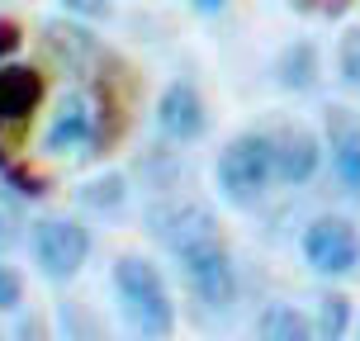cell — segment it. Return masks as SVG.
Listing matches in <instances>:
<instances>
[{"mask_svg":"<svg viewBox=\"0 0 360 341\" xmlns=\"http://www.w3.org/2000/svg\"><path fill=\"white\" fill-rule=\"evenodd\" d=\"M256 332H261L266 341H308L313 332H318V327L308 323V318H304V313H299L294 304H270L266 313H261Z\"/></svg>","mask_w":360,"mask_h":341,"instance_id":"12","label":"cell"},{"mask_svg":"<svg viewBox=\"0 0 360 341\" xmlns=\"http://www.w3.org/2000/svg\"><path fill=\"white\" fill-rule=\"evenodd\" d=\"M337 67H342V81L351 90H360V24L356 29H346L342 48H337Z\"/></svg>","mask_w":360,"mask_h":341,"instance_id":"14","label":"cell"},{"mask_svg":"<svg viewBox=\"0 0 360 341\" xmlns=\"http://www.w3.org/2000/svg\"><path fill=\"white\" fill-rule=\"evenodd\" d=\"M81 199H86L90 209H119V204H124V180H119V176L90 180L86 190H81Z\"/></svg>","mask_w":360,"mask_h":341,"instance_id":"15","label":"cell"},{"mask_svg":"<svg viewBox=\"0 0 360 341\" xmlns=\"http://www.w3.org/2000/svg\"><path fill=\"white\" fill-rule=\"evenodd\" d=\"M15 48H19V24L15 19H0V57L15 53Z\"/></svg>","mask_w":360,"mask_h":341,"instance_id":"19","label":"cell"},{"mask_svg":"<svg viewBox=\"0 0 360 341\" xmlns=\"http://www.w3.org/2000/svg\"><path fill=\"white\" fill-rule=\"evenodd\" d=\"M72 15H90V19H100V15H109V0H62Z\"/></svg>","mask_w":360,"mask_h":341,"instance_id":"18","label":"cell"},{"mask_svg":"<svg viewBox=\"0 0 360 341\" xmlns=\"http://www.w3.org/2000/svg\"><path fill=\"white\" fill-rule=\"evenodd\" d=\"M275 76H280V86L285 90H313L318 86V48L313 43H289L280 62H275Z\"/></svg>","mask_w":360,"mask_h":341,"instance_id":"11","label":"cell"},{"mask_svg":"<svg viewBox=\"0 0 360 341\" xmlns=\"http://www.w3.org/2000/svg\"><path fill=\"white\" fill-rule=\"evenodd\" d=\"M218 5H228V0H195V10H204V15H214Z\"/></svg>","mask_w":360,"mask_h":341,"instance_id":"20","label":"cell"},{"mask_svg":"<svg viewBox=\"0 0 360 341\" xmlns=\"http://www.w3.org/2000/svg\"><path fill=\"white\" fill-rule=\"evenodd\" d=\"M157 128H162L171 143H195L209 128V109H204V95H199L190 81H171L157 100Z\"/></svg>","mask_w":360,"mask_h":341,"instance_id":"6","label":"cell"},{"mask_svg":"<svg viewBox=\"0 0 360 341\" xmlns=\"http://www.w3.org/2000/svg\"><path fill=\"white\" fill-rule=\"evenodd\" d=\"M114 294H119V313L133 332L143 337H171L176 327V304L166 289L162 270L147 256H119L114 261Z\"/></svg>","mask_w":360,"mask_h":341,"instance_id":"2","label":"cell"},{"mask_svg":"<svg viewBox=\"0 0 360 341\" xmlns=\"http://www.w3.org/2000/svg\"><path fill=\"white\" fill-rule=\"evenodd\" d=\"M19 299H24V285H19V275H15L10 266H0V313L19 308Z\"/></svg>","mask_w":360,"mask_h":341,"instance_id":"17","label":"cell"},{"mask_svg":"<svg viewBox=\"0 0 360 341\" xmlns=\"http://www.w3.org/2000/svg\"><path fill=\"white\" fill-rule=\"evenodd\" d=\"M318 337H327V341H337L351 327V299L346 294H327L323 304H318Z\"/></svg>","mask_w":360,"mask_h":341,"instance_id":"13","label":"cell"},{"mask_svg":"<svg viewBox=\"0 0 360 341\" xmlns=\"http://www.w3.org/2000/svg\"><path fill=\"white\" fill-rule=\"evenodd\" d=\"M270 147H275V180L280 185H308L318 176V166H323V143L304 124L270 133Z\"/></svg>","mask_w":360,"mask_h":341,"instance_id":"7","label":"cell"},{"mask_svg":"<svg viewBox=\"0 0 360 341\" xmlns=\"http://www.w3.org/2000/svg\"><path fill=\"white\" fill-rule=\"evenodd\" d=\"M90 256V233L76 218H38L34 223V261L48 280H72Z\"/></svg>","mask_w":360,"mask_h":341,"instance_id":"4","label":"cell"},{"mask_svg":"<svg viewBox=\"0 0 360 341\" xmlns=\"http://www.w3.org/2000/svg\"><path fill=\"white\" fill-rule=\"evenodd\" d=\"M157 233L185 270V285L204 308H228L237 299V266L218 233V218L204 204H180L157 218Z\"/></svg>","mask_w":360,"mask_h":341,"instance_id":"1","label":"cell"},{"mask_svg":"<svg viewBox=\"0 0 360 341\" xmlns=\"http://www.w3.org/2000/svg\"><path fill=\"white\" fill-rule=\"evenodd\" d=\"M43 100V76L34 67H0V133H19Z\"/></svg>","mask_w":360,"mask_h":341,"instance_id":"9","label":"cell"},{"mask_svg":"<svg viewBox=\"0 0 360 341\" xmlns=\"http://www.w3.org/2000/svg\"><path fill=\"white\" fill-rule=\"evenodd\" d=\"M304 261L318 275H351L360 266V233L356 223H346L337 214H323L308 223L304 233Z\"/></svg>","mask_w":360,"mask_h":341,"instance_id":"5","label":"cell"},{"mask_svg":"<svg viewBox=\"0 0 360 341\" xmlns=\"http://www.w3.org/2000/svg\"><path fill=\"white\" fill-rule=\"evenodd\" d=\"M19 228H24V223H19V209L0 195V256L10 252V247H19Z\"/></svg>","mask_w":360,"mask_h":341,"instance_id":"16","label":"cell"},{"mask_svg":"<svg viewBox=\"0 0 360 341\" xmlns=\"http://www.w3.org/2000/svg\"><path fill=\"white\" fill-rule=\"evenodd\" d=\"M275 180V147H270V133H242L223 147L218 157V190L228 204L237 209H252L256 199L270 190Z\"/></svg>","mask_w":360,"mask_h":341,"instance_id":"3","label":"cell"},{"mask_svg":"<svg viewBox=\"0 0 360 341\" xmlns=\"http://www.w3.org/2000/svg\"><path fill=\"white\" fill-rule=\"evenodd\" d=\"M327 143H332V171L342 180V190L360 199V119L351 109L327 114Z\"/></svg>","mask_w":360,"mask_h":341,"instance_id":"10","label":"cell"},{"mask_svg":"<svg viewBox=\"0 0 360 341\" xmlns=\"http://www.w3.org/2000/svg\"><path fill=\"white\" fill-rule=\"evenodd\" d=\"M100 143V114L90 109L86 95H67L62 105H57L53 124L43 133V147L48 152H81V147H95Z\"/></svg>","mask_w":360,"mask_h":341,"instance_id":"8","label":"cell"}]
</instances>
